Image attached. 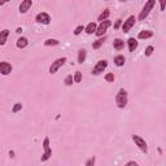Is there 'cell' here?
<instances>
[{
    "instance_id": "obj_1",
    "label": "cell",
    "mask_w": 166,
    "mask_h": 166,
    "mask_svg": "<svg viewBox=\"0 0 166 166\" xmlns=\"http://www.w3.org/2000/svg\"><path fill=\"white\" fill-rule=\"evenodd\" d=\"M156 5V0H148L145 3V5L143 7V9L140 11V13H139V17L138 20L139 21H144L147 17L149 16V13H151V11L153 9V7Z\"/></svg>"
},
{
    "instance_id": "obj_2",
    "label": "cell",
    "mask_w": 166,
    "mask_h": 166,
    "mask_svg": "<svg viewBox=\"0 0 166 166\" xmlns=\"http://www.w3.org/2000/svg\"><path fill=\"white\" fill-rule=\"evenodd\" d=\"M115 104L118 108H125L127 105V92L125 88H121L115 95Z\"/></svg>"
},
{
    "instance_id": "obj_3",
    "label": "cell",
    "mask_w": 166,
    "mask_h": 166,
    "mask_svg": "<svg viewBox=\"0 0 166 166\" xmlns=\"http://www.w3.org/2000/svg\"><path fill=\"white\" fill-rule=\"evenodd\" d=\"M110 26H112V21H109V20L103 21V22H100V25L97 26V29H96V31H95V34L97 35V37L101 38L103 35L107 33L108 27H110Z\"/></svg>"
},
{
    "instance_id": "obj_4",
    "label": "cell",
    "mask_w": 166,
    "mask_h": 166,
    "mask_svg": "<svg viewBox=\"0 0 166 166\" xmlns=\"http://www.w3.org/2000/svg\"><path fill=\"white\" fill-rule=\"evenodd\" d=\"M132 140H134L135 145H138V148L140 149L141 152L144 153L148 152V144H147V141L143 138H140L139 135H132Z\"/></svg>"
},
{
    "instance_id": "obj_5",
    "label": "cell",
    "mask_w": 166,
    "mask_h": 166,
    "mask_svg": "<svg viewBox=\"0 0 166 166\" xmlns=\"http://www.w3.org/2000/svg\"><path fill=\"white\" fill-rule=\"evenodd\" d=\"M43 149H44V153H43L40 160H42V162H44V161H47L52 156V149L49 147V138H45L43 140Z\"/></svg>"
},
{
    "instance_id": "obj_6",
    "label": "cell",
    "mask_w": 166,
    "mask_h": 166,
    "mask_svg": "<svg viewBox=\"0 0 166 166\" xmlns=\"http://www.w3.org/2000/svg\"><path fill=\"white\" fill-rule=\"evenodd\" d=\"M66 57H60V59H57V60H55L53 62H52V65L49 66V73L51 74H56L57 73V70H59L61 66H64V64L66 62Z\"/></svg>"
},
{
    "instance_id": "obj_7",
    "label": "cell",
    "mask_w": 166,
    "mask_h": 166,
    "mask_svg": "<svg viewBox=\"0 0 166 166\" xmlns=\"http://www.w3.org/2000/svg\"><path fill=\"white\" fill-rule=\"evenodd\" d=\"M107 66H108L107 60H100V61H97V62H96V65L93 66L92 74H93V75H99V74L104 73V70L107 69Z\"/></svg>"
},
{
    "instance_id": "obj_8",
    "label": "cell",
    "mask_w": 166,
    "mask_h": 166,
    "mask_svg": "<svg viewBox=\"0 0 166 166\" xmlns=\"http://www.w3.org/2000/svg\"><path fill=\"white\" fill-rule=\"evenodd\" d=\"M35 21L38 23H43V25H49L51 23V16L45 12H40L35 16Z\"/></svg>"
},
{
    "instance_id": "obj_9",
    "label": "cell",
    "mask_w": 166,
    "mask_h": 166,
    "mask_svg": "<svg viewBox=\"0 0 166 166\" xmlns=\"http://www.w3.org/2000/svg\"><path fill=\"white\" fill-rule=\"evenodd\" d=\"M135 22H136L135 16H130V17L122 23V30H123V33H129V31L131 30L132 26L135 25Z\"/></svg>"
},
{
    "instance_id": "obj_10",
    "label": "cell",
    "mask_w": 166,
    "mask_h": 166,
    "mask_svg": "<svg viewBox=\"0 0 166 166\" xmlns=\"http://www.w3.org/2000/svg\"><path fill=\"white\" fill-rule=\"evenodd\" d=\"M12 73V65L8 61L0 62V74L1 75H9Z\"/></svg>"
},
{
    "instance_id": "obj_11",
    "label": "cell",
    "mask_w": 166,
    "mask_h": 166,
    "mask_svg": "<svg viewBox=\"0 0 166 166\" xmlns=\"http://www.w3.org/2000/svg\"><path fill=\"white\" fill-rule=\"evenodd\" d=\"M31 7H33V0H23V1H21V4H20V13L21 14H25L26 12L31 8Z\"/></svg>"
},
{
    "instance_id": "obj_12",
    "label": "cell",
    "mask_w": 166,
    "mask_h": 166,
    "mask_svg": "<svg viewBox=\"0 0 166 166\" xmlns=\"http://www.w3.org/2000/svg\"><path fill=\"white\" fill-rule=\"evenodd\" d=\"M29 44V40L27 38L25 37H21L17 39V42H16V45H17V48H20V49H23V48H26Z\"/></svg>"
},
{
    "instance_id": "obj_13",
    "label": "cell",
    "mask_w": 166,
    "mask_h": 166,
    "mask_svg": "<svg viewBox=\"0 0 166 166\" xmlns=\"http://www.w3.org/2000/svg\"><path fill=\"white\" fill-rule=\"evenodd\" d=\"M153 37V31L151 30H143L138 34V39H149Z\"/></svg>"
},
{
    "instance_id": "obj_14",
    "label": "cell",
    "mask_w": 166,
    "mask_h": 166,
    "mask_svg": "<svg viewBox=\"0 0 166 166\" xmlns=\"http://www.w3.org/2000/svg\"><path fill=\"white\" fill-rule=\"evenodd\" d=\"M8 37H9V30H8V29H4L3 31H0V45L5 44Z\"/></svg>"
},
{
    "instance_id": "obj_15",
    "label": "cell",
    "mask_w": 166,
    "mask_h": 166,
    "mask_svg": "<svg viewBox=\"0 0 166 166\" xmlns=\"http://www.w3.org/2000/svg\"><path fill=\"white\" fill-rule=\"evenodd\" d=\"M127 45H129V51L134 52L136 48H138V40H136L135 38H130V39L127 40Z\"/></svg>"
},
{
    "instance_id": "obj_16",
    "label": "cell",
    "mask_w": 166,
    "mask_h": 166,
    "mask_svg": "<svg viewBox=\"0 0 166 166\" xmlns=\"http://www.w3.org/2000/svg\"><path fill=\"white\" fill-rule=\"evenodd\" d=\"M96 29H97V25H96L95 22H90V23H88V25L85 27V31H86V34L91 35V34H95Z\"/></svg>"
},
{
    "instance_id": "obj_17",
    "label": "cell",
    "mask_w": 166,
    "mask_h": 166,
    "mask_svg": "<svg viewBox=\"0 0 166 166\" xmlns=\"http://www.w3.org/2000/svg\"><path fill=\"white\" fill-rule=\"evenodd\" d=\"M113 61H114V65H117V66H123L125 62H126V59L122 55H117V56H114Z\"/></svg>"
},
{
    "instance_id": "obj_18",
    "label": "cell",
    "mask_w": 166,
    "mask_h": 166,
    "mask_svg": "<svg viewBox=\"0 0 166 166\" xmlns=\"http://www.w3.org/2000/svg\"><path fill=\"white\" fill-rule=\"evenodd\" d=\"M87 57V51L86 49H79L78 51V64H83Z\"/></svg>"
},
{
    "instance_id": "obj_19",
    "label": "cell",
    "mask_w": 166,
    "mask_h": 166,
    "mask_svg": "<svg viewBox=\"0 0 166 166\" xmlns=\"http://www.w3.org/2000/svg\"><path fill=\"white\" fill-rule=\"evenodd\" d=\"M113 47H114L115 51H121L122 48L125 47V42L122 39H115L114 43H113Z\"/></svg>"
},
{
    "instance_id": "obj_20",
    "label": "cell",
    "mask_w": 166,
    "mask_h": 166,
    "mask_svg": "<svg viewBox=\"0 0 166 166\" xmlns=\"http://www.w3.org/2000/svg\"><path fill=\"white\" fill-rule=\"evenodd\" d=\"M104 42H105V37L99 38V39L96 40V42L92 43V48H93V49H99V48H100L103 44H104Z\"/></svg>"
},
{
    "instance_id": "obj_21",
    "label": "cell",
    "mask_w": 166,
    "mask_h": 166,
    "mask_svg": "<svg viewBox=\"0 0 166 166\" xmlns=\"http://www.w3.org/2000/svg\"><path fill=\"white\" fill-rule=\"evenodd\" d=\"M109 16H110V12H109V9H105V11L103 12L101 14H99L97 21H100V22H103V21L108 20V17H109Z\"/></svg>"
},
{
    "instance_id": "obj_22",
    "label": "cell",
    "mask_w": 166,
    "mask_h": 166,
    "mask_svg": "<svg viewBox=\"0 0 166 166\" xmlns=\"http://www.w3.org/2000/svg\"><path fill=\"white\" fill-rule=\"evenodd\" d=\"M73 81H74V83H81V82H82V73H81V71H79V70L74 73Z\"/></svg>"
},
{
    "instance_id": "obj_23",
    "label": "cell",
    "mask_w": 166,
    "mask_h": 166,
    "mask_svg": "<svg viewBox=\"0 0 166 166\" xmlns=\"http://www.w3.org/2000/svg\"><path fill=\"white\" fill-rule=\"evenodd\" d=\"M57 44H60V42L57 39H47L44 42L45 47H49V45H57Z\"/></svg>"
},
{
    "instance_id": "obj_24",
    "label": "cell",
    "mask_w": 166,
    "mask_h": 166,
    "mask_svg": "<svg viewBox=\"0 0 166 166\" xmlns=\"http://www.w3.org/2000/svg\"><path fill=\"white\" fill-rule=\"evenodd\" d=\"M21 109H22V104L21 103H16L13 105V108H12V113H18Z\"/></svg>"
},
{
    "instance_id": "obj_25",
    "label": "cell",
    "mask_w": 166,
    "mask_h": 166,
    "mask_svg": "<svg viewBox=\"0 0 166 166\" xmlns=\"http://www.w3.org/2000/svg\"><path fill=\"white\" fill-rule=\"evenodd\" d=\"M73 74H69V75L68 77H66V78H65V81H64V83H65V85H66V86H71V85H73Z\"/></svg>"
},
{
    "instance_id": "obj_26",
    "label": "cell",
    "mask_w": 166,
    "mask_h": 166,
    "mask_svg": "<svg viewBox=\"0 0 166 166\" xmlns=\"http://www.w3.org/2000/svg\"><path fill=\"white\" fill-rule=\"evenodd\" d=\"M105 81L109 82V83H110V82H114V74H113V73H108L107 75H105Z\"/></svg>"
},
{
    "instance_id": "obj_27",
    "label": "cell",
    "mask_w": 166,
    "mask_h": 166,
    "mask_svg": "<svg viewBox=\"0 0 166 166\" xmlns=\"http://www.w3.org/2000/svg\"><path fill=\"white\" fill-rule=\"evenodd\" d=\"M153 49H155V48H153L152 45H149V47H147L145 52H144V53H145V56H147V57H149V56H151V55L153 53Z\"/></svg>"
},
{
    "instance_id": "obj_28",
    "label": "cell",
    "mask_w": 166,
    "mask_h": 166,
    "mask_svg": "<svg viewBox=\"0 0 166 166\" xmlns=\"http://www.w3.org/2000/svg\"><path fill=\"white\" fill-rule=\"evenodd\" d=\"M85 30V27H83V25H79V26H77V29L74 30V35H79L82 33V31Z\"/></svg>"
},
{
    "instance_id": "obj_29",
    "label": "cell",
    "mask_w": 166,
    "mask_h": 166,
    "mask_svg": "<svg viewBox=\"0 0 166 166\" xmlns=\"http://www.w3.org/2000/svg\"><path fill=\"white\" fill-rule=\"evenodd\" d=\"M95 157H91L86 161V166H95Z\"/></svg>"
},
{
    "instance_id": "obj_30",
    "label": "cell",
    "mask_w": 166,
    "mask_h": 166,
    "mask_svg": "<svg viewBox=\"0 0 166 166\" xmlns=\"http://www.w3.org/2000/svg\"><path fill=\"white\" fill-rule=\"evenodd\" d=\"M121 25H122V20H121V18H119V20H117V22L114 23V29H115V30H117V29H118Z\"/></svg>"
},
{
    "instance_id": "obj_31",
    "label": "cell",
    "mask_w": 166,
    "mask_h": 166,
    "mask_svg": "<svg viewBox=\"0 0 166 166\" xmlns=\"http://www.w3.org/2000/svg\"><path fill=\"white\" fill-rule=\"evenodd\" d=\"M125 166H139V165H138V162H135V161H129Z\"/></svg>"
},
{
    "instance_id": "obj_32",
    "label": "cell",
    "mask_w": 166,
    "mask_h": 166,
    "mask_svg": "<svg viewBox=\"0 0 166 166\" xmlns=\"http://www.w3.org/2000/svg\"><path fill=\"white\" fill-rule=\"evenodd\" d=\"M165 7H166V1H161V11H165Z\"/></svg>"
},
{
    "instance_id": "obj_33",
    "label": "cell",
    "mask_w": 166,
    "mask_h": 166,
    "mask_svg": "<svg viewBox=\"0 0 166 166\" xmlns=\"http://www.w3.org/2000/svg\"><path fill=\"white\" fill-rule=\"evenodd\" d=\"M16 33H18V34H21V33H22V29H21V27H18L17 30H16Z\"/></svg>"
}]
</instances>
